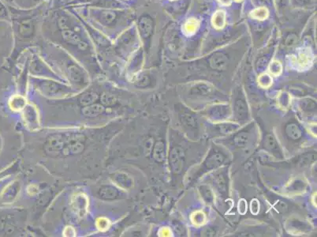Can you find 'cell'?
<instances>
[{"label": "cell", "mask_w": 317, "mask_h": 237, "mask_svg": "<svg viewBox=\"0 0 317 237\" xmlns=\"http://www.w3.org/2000/svg\"><path fill=\"white\" fill-rule=\"evenodd\" d=\"M91 25L100 30L112 41L126 29L135 23L136 14L131 8L127 9H107L96 6H84L79 11Z\"/></svg>", "instance_id": "cell-1"}, {"label": "cell", "mask_w": 317, "mask_h": 237, "mask_svg": "<svg viewBox=\"0 0 317 237\" xmlns=\"http://www.w3.org/2000/svg\"><path fill=\"white\" fill-rule=\"evenodd\" d=\"M39 54L41 56H46L51 59L52 61L58 63L63 71L65 72V76L70 82L74 85H85L87 82L88 76L85 70L79 65L73 57L69 55L66 51L54 43L47 41L41 36L39 39L37 45Z\"/></svg>", "instance_id": "cell-2"}, {"label": "cell", "mask_w": 317, "mask_h": 237, "mask_svg": "<svg viewBox=\"0 0 317 237\" xmlns=\"http://www.w3.org/2000/svg\"><path fill=\"white\" fill-rule=\"evenodd\" d=\"M141 45L136 25L133 23L113 41V51L122 57L133 54Z\"/></svg>", "instance_id": "cell-3"}, {"label": "cell", "mask_w": 317, "mask_h": 237, "mask_svg": "<svg viewBox=\"0 0 317 237\" xmlns=\"http://www.w3.org/2000/svg\"><path fill=\"white\" fill-rule=\"evenodd\" d=\"M136 30L144 52H148L152 45V38L156 32L155 18L148 13H143L135 21Z\"/></svg>", "instance_id": "cell-4"}, {"label": "cell", "mask_w": 317, "mask_h": 237, "mask_svg": "<svg viewBox=\"0 0 317 237\" xmlns=\"http://www.w3.org/2000/svg\"><path fill=\"white\" fill-rule=\"evenodd\" d=\"M225 29V28H224ZM220 29L221 31L219 33H216L215 36L210 35L209 37L207 38L204 45L208 46V48L213 49L214 48H219L223 45H228L229 43L235 41V39H238L240 37L242 29L239 27L229 28V29Z\"/></svg>", "instance_id": "cell-5"}, {"label": "cell", "mask_w": 317, "mask_h": 237, "mask_svg": "<svg viewBox=\"0 0 317 237\" xmlns=\"http://www.w3.org/2000/svg\"><path fill=\"white\" fill-rule=\"evenodd\" d=\"M233 113L235 120L241 124H244L249 118L248 104L246 102V97L242 90L238 91V94L235 97V104Z\"/></svg>", "instance_id": "cell-6"}, {"label": "cell", "mask_w": 317, "mask_h": 237, "mask_svg": "<svg viewBox=\"0 0 317 237\" xmlns=\"http://www.w3.org/2000/svg\"><path fill=\"white\" fill-rule=\"evenodd\" d=\"M207 63L211 70L217 71V72H223L227 69V66L230 63V57L224 51H215L213 53L210 55L207 60Z\"/></svg>", "instance_id": "cell-7"}, {"label": "cell", "mask_w": 317, "mask_h": 237, "mask_svg": "<svg viewBox=\"0 0 317 237\" xmlns=\"http://www.w3.org/2000/svg\"><path fill=\"white\" fill-rule=\"evenodd\" d=\"M207 115L213 121H224L231 115V108L227 104L215 105L208 109Z\"/></svg>", "instance_id": "cell-8"}, {"label": "cell", "mask_w": 317, "mask_h": 237, "mask_svg": "<svg viewBox=\"0 0 317 237\" xmlns=\"http://www.w3.org/2000/svg\"><path fill=\"white\" fill-rule=\"evenodd\" d=\"M170 162L175 173L179 174L182 172L184 165V153L180 147H175L171 151Z\"/></svg>", "instance_id": "cell-9"}, {"label": "cell", "mask_w": 317, "mask_h": 237, "mask_svg": "<svg viewBox=\"0 0 317 237\" xmlns=\"http://www.w3.org/2000/svg\"><path fill=\"white\" fill-rule=\"evenodd\" d=\"M37 85L39 89H41L44 93L47 94H55L61 91L65 90V87L57 81H51V80H41L37 81Z\"/></svg>", "instance_id": "cell-10"}, {"label": "cell", "mask_w": 317, "mask_h": 237, "mask_svg": "<svg viewBox=\"0 0 317 237\" xmlns=\"http://www.w3.org/2000/svg\"><path fill=\"white\" fill-rule=\"evenodd\" d=\"M66 139L62 135H53L47 142L46 151L49 154H56L63 151Z\"/></svg>", "instance_id": "cell-11"}, {"label": "cell", "mask_w": 317, "mask_h": 237, "mask_svg": "<svg viewBox=\"0 0 317 237\" xmlns=\"http://www.w3.org/2000/svg\"><path fill=\"white\" fill-rule=\"evenodd\" d=\"M225 160L226 157L223 155V153H220V151H211L203 164L206 170H211L221 166Z\"/></svg>", "instance_id": "cell-12"}, {"label": "cell", "mask_w": 317, "mask_h": 237, "mask_svg": "<svg viewBox=\"0 0 317 237\" xmlns=\"http://www.w3.org/2000/svg\"><path fill=\"white\" fill-rule=\"evenodd\" d=\"M294 57L296 60L297 64L302 68L309 67L314 60V55L309 47H304V48H300L297 52L296 56Z\"/></svg>", "instance_id": "cell-13"}, {"label": "cell", "mask_w": 317, "mask_h": 237, "mask_svg": "<svg viewBox=\"0 0 317 237\" xmlns=\"http://www.w3.org/2000/svg\"><path fill=\"white\" fill-rule=\"evenodd\" d=\"M214 88L206 82H196L190 88V95L196 97L208 96L212 94Z\"/></svg>", "instance_id": "cell-14"}, {"label": "cell", "mask_w": 317, "mask_h": 237, "mask_svg": "<svg viewBox=\"0 0 317 237\" xmlns=\"http://www.w3.org/2000/svg\"><path fill=\"white\" fill-rule=\"evenodd\" d=\"M214 184L220 195L226 196L228 191V177L225 171L218 172L214 176Z\"/></svg>", "instance_id": "cell-15"}, {"label": "cell", "mask_w": 317, "mask_h": 237, "mask_svg": "<svg viewBox=\"0 0 317 237\" xmlns=\"http://www.w3.org/2000/svg\"><path fill=\"white\" fill-rule=\"evenodd\" d=\"M269 45L267 48V51L263 52V54L256 62V69L258 72H263L271 61V56L274 53V45H275V42L271 43Z\"/></svg>", "instance_id": "cell-16"}, {"label": "cell", "mask_w": 317, "mask_h": 237, "mask_svg": "<svg viewBox=\"0 0 317 237\" xmlns=\"http://www.w3.org/2000/svg\"><path fill=\"white\" fill-rule=\"evenodd\" d=\"M227 13L225 10H218L211 17V25L216 30L224 29L227 25Z\"/></svg>", "instance_id": "cell-17"}, {"label": "cell", "mask_w": 317, "mask_h": 237, "mask_svg": "<svg viewBox=\"0 0 317 237\" xmlns=\"http://www.w3.org/2000/svg\"><path fill=\"white\" fill-rule=\"evenodd\" d=\"M285 132L287 137L293 141H298L303 136V131L300 126L296 123H290L285 127Z\"/></svg>", "instance_id": "cell-18"}, {"label": "cell", "mask_w": 317, "mask_h": 237, "mask_svg": "<svg viewBox=\"0 0 317 237\" xmlns=\"http://www.w3.org/2000/svg\"><path fill=\"white\" fill-rule=\"evenodd\" d=\"M264 147L267 151L272 153L273 155L278 157H282V151L279 148V144L277 143L276 139L272 134H268L266 135L265 139H264Z\"/></svg>", "instance_id": "cell-19"}, {"label": "cell", "mask_w": 317, "mask_h": 237, "mask_svg": "<svg viewBox=\"0 0 317 237\" xmlns=\"http://www.w3.org/2000/svg\"><path fill=\"white\" fill-rule=\"evenodd\" d=\"M199 27H200V21L195 17H190L183 24V31L186 35L192 36L196 33Z\"/></svg>", "instance_id": "cell-20"}, {"label": "cell", "mask_w": 317, "mask_h": 237, "mask_svg": "<svg viewBox=\"0 0 317 237\" xmlns=\"http://www.w3.org/2000/svg\"><path fill=\"white\" fill-rule=\"evenodd\" d=\"M180 120L183 125L190 131L196 129L197 127L196 117L190 112H183L180 114Z\"/></svg>", "instance_id": "cell-21"}, {"label": "cell", "mask_w": 317, "mask_h": 237, "mask_svg": "<svg viewBox=\"0 0 317 237\" xmlns=\"http://www.w3.org/2000/svg\"><path fill=\"white\" fill-rule=\"evenodd\" d=\"M290 5L295 9L312 10L317 6V0H290Z\"/></svg>", "instance_id": "cell-22"}, {"label": "cell", "mask_w": 317, "mask_h": 237, "mask_svg": "<svg viewBox=\"0 0 317 237\" xmlns=\"http://www.w3.org/2000/svg\"><path fill=\"white\" fill-rule=\"evenodd\" d=\"M251 19L255 21H263L269 17V10L264 6H256L250 12Z\"/></svg>", "instance_id": "cell-23"}, {"label": "cell", "mask_w": 317, "mask_h": 237, "mask_svg": "<svg viewBox=\"0 0 317 237\" xmlns=\"http://www.w3.org/2000/svg\"><path fill=\"white\" fill-rule=\"evenodd\" d=\"M17 6L22 10H30L41 6L46 2L47 0H14Z\"/></svg>", "instance_id": "cell-24"}, {"label": "cell", "mask_w": 317, "mask_h": 237, "mask_svg": "<svg viewBox=\"0 0 317 237\" xmlns=\"http://www.w3.org/2000/svg\"><path fill=\"white\" fill-rule=\"evenodd\" d=\"M153 158L156 162L162 163L165 160L166 158V147L165 145L162 142L156 143L153 151Z\"/></svg>", "instance_id": "cell-25"}, {"label": "cell", "mask_w": 317, "mask_h": 237, "mask_svg": "<svg viewBox=\"0 0 317 237\" xmlns=\"http://www.w3.org/2000/svg\"><path fill=\"white\" fill-rule=\"evenodd\" d=\"M250 141V134L247 131H241L234 137V144L237 147H245Z\"/></svg>", "instance_id": "cell-26"}, {"label": "cell", "mask_w": 317, "mask_h": 237, "mask_svg": "<svg viewBox=\"0 0 317 237\" xmlns=\"http://www.w3.org/2000/svg\"><path fill=\"white\" fill-rule=\"evenodd\" d=\"M103 107L98 104H91L83 109V114L87 117H94L100 115L103 112Z\"/></svg>", "instance_id": "cell-27"}, {"label": "cell", "mask_w": 317, "mask_h": 237, "mask_svg": "<svg viewBox=\"0 0 317 237\" xmlns=\"http://www.w3.org/2000/svg\"><path fill=\"white\" fill-rule=\"evenodd\" d=\"M100 196L105 199H116L118 196L117 190L115 189L114 187H110V186H105L100 189Z\"/></svg>", "instance_id": "cell-28"}, {"label": "cell", "mask_w": 317, "mask_h": 237, "mask_svg": "<svg viewBox=\"0 0 317 237\" xmlns=\"http://www.w3.org/2000/svg\"><path fill=\"white\" fill-rule=\"evenodd\" d=\"M239 128V124H232V123H224L218 126V133L221 135H227L236 131Z\"/></svg>", "instance_id": "cell-29"}, {"label": "cell", "mask_w": 317, "mask_h": 237, "mask_svg": "<svg viewBox=\"0 0 317 237\" xmlns=\"http://www.w3.org/2000/svg\"><path fill=\"white\" fill-rule=\"evenodd\" d=\"M301 108L304 112H313L317 110V103L311 99H304L301 102Z\"/></svg>", "instance_id": "cell-30"}, {"label": "cell", "mask_w": 317, "mask_h": 237, "mask_svg": "<svg viewBox=\"0 0 317 237\" xmlns=\"http://www.w3.org/2000/svg\"><path fill=\"white\" fill-rule=\"evenodd\" d=\"M200 191L203 199H204L206 203H209V204L213 203L214 199H214L213 192L210 189L209 187L205 185L201 186L200 187Z\"/></svg>", "instance_id": "cell-31"}, {"label": "cell", "mask_w": 317, "mask_h": 237, "mask_svg": "<svg viewBox=\"0 0 317 237\" xmlns=\"http://www.w3.org/2000/svg\"><path fill=\"white\" fill-rule=\"evenodd\" d=\"M97 95L93 92H87L81 97V102L83 105H91L97 100Z\"/></svg>", "instance_id": "cell-32"}, {"label": "cell", "mask_w": 317, "mask_h": 237, "mask_svg": "<svg viewBox=\"0 0 317 237\" xmlns=\"http://www.w3.org/2000/svg\"><path fill=\"white\" fill-rule=\"evenodd\" d=\"M269 64V72L271 76H279L283 72V66L278 60H273Z\"/></svg>", "instance_id": "cell-33"}, {"label": "cell", "mask_w": 317, "mask_h": 237, "mask_svg": "<svg viewBox=\"0 0 317 237\" xmlns=\"http://www.w3.org/2000/svg\"><path fill=\"white\" fill-rule=\"evenodd\" d=\"M258 83L263 88H268L272 84V78L268 74H262L258 79Z\"/></svg>", "instance_id": "cell-34"}, {"label": "cell", "mask_w": 317, "mask_h": 237, "mask_svg": "<svg viewBox=\"0 0 317 237\" xmlns=\"http://www.w3.org/2000/svg\"><path fill=\"white\" fill-rule=\"evenodd\" d=\"M290 5V0H274V6L279 14H283Z\"/></svg>", "instance_id": "cell-35"}, {"label": "cell", "mask_w": 317, "mask_h": 237, "mask_svg": "<svg viewBox=\"0 0 317 237\" xmlns=\"http://www.w3.org/2000/svg\"><path fill=\"white\" fill-rule=\"evenodd\" d=\"M150 75L146 73V72L140 74L138 76H136V84L138 85V86H146L147 85L150 83Z\"/></svg>", "instance_id": "cell-36"}, {"label": "cell", "mask_w": 317, "mask_h": 237, "mask_svg": "<svg viewBox=\"0 0 317 237\" xmlns=\"http://www.w3.org/2000/svg\"><path fill=\"white\" fill-rule=\"evenodd\" d=\"M290 97L288 93L283 92L280 93L278 98V102L282 108H287L290 105Z\"/></svg>", "instance_id": "cell-37"}, {"label": "cell", "mask_w": 317, "mask_h": 237, "mask_svg": "<svg viewBox=\"0 0 317 237\" xmlns=\"http://www.w3.org/2000/svg\"><path fill=\"white\" fill-rule=\"evenodd\" d=\"M206 217L205 214L201 211H198V212L194 213L192 214V221L193 223L196 225H202L205 222Z\"/></svg>", "instance_id": "cell-38"}, {"label": "cell", "mask_w": 317, "mask_h": 237, "mask_svg": "<svg viewBox=\"0 0 317 237\" xmlns=\"http://www.w3.org/2000/svg\"><path fill=\"white\" fill-rule=\"evenodd\" d=\"M253 3L256 6H264L268 10L274 8V0H252Z\"/></svg>", "instance_id": "cell-39"}, {"label": "cell", "mask_w": 317, "mask_h": 237, "mask_svg": "<svg viewBox=\"0 0 317 237\" xmlns=\"http://www.w3.org/2000/svg\"><path fill=\"white\" fill-rule=\"evenodd\" d=\"M96 0H72L70 2H68L67 6H70L71 7H76V6H84L89 5L95 2Z\"/></svg>", "instance_id": "cell-40"}, {"label": "cell", "mask_w": 317, "mask_h": 237, "mask_svg": "<svg viewBox=\"0 0 317 237\" xmlns=\"http://www.w3.org/2000/svg\"><path fill=\"white\" fill-rule=\"evenodd\" d=\"M298 42V36L292 33L287 35L285 39V45L287 47H292L296 45Z\"/></svg>", "instance_id": "cell-41"}, {"label": "cell", "mask_w": 317, "mask_h": 237, "mask_svg": "<svg viewBox=\"0 0 317 237\" xmlns=\"http://www.w3.org/2000/svg\"><path fill=\"white\" fill-rule=\"evenodd\" d=\"M18 101V96H15L14 98H13V100H12V102H13V104H14V109H20V108H22V107L25 105V101L24 98L21 97L20 99L19 102H17Z\"/></svg>", "instance_id": "cell-42"}, {"label": "cell", "mask_w": 317, "mask_h": 237, "mask_svg": "<svg viewBox=\"0 0 317 237\" xmlns=\"http://www.w3.org/2000/svg\"><path fill=\"white\" fill-rule=\"evenodd\" d=\"M250 209H251V212L254 214H257L259 211V203L256 199H254L251 202V205H250Z\"/></svg>", "instance_id": "cell-43"}, {"label": "cell", "mask_w": 317, "mask_h": 237, "mask_svg": "<svg viewBox=\"0 0 317 237\" xmlns=\"http://www.w3.org/2000/svg\"><path fill=\"white\" fill-rule=\"evenodd\" d=\"M246 210H247V203L244 199L239 201V211L240 214H246Z\"/></svg>", "instance_id": "cell-44"}, {"label": "cell", "mask_w": 317, "mask_h": 237, "mask_svg": "<svg viewBox=\"0 0 317 237\" xmlns=\"http://www.w3.org/2000/svg\"><path fill=\"white\" fill-rule=\"evenodd\" d=\"M216 1L223 6H231L233 2V0H216Z\"/></svg>", "instance_id": "cell-45"}, {"label": "cell", "mask_w": 317, "mask_h": 237, "mask_svg": "<svg viewBox=\"0 0 317 237\" xmlns=\"http://www.w3.org/2000/svg\"><path fill=\"white\" fill-rule=\"evenodd\" d=\"M120 1H121V2H123V3L127 4V2H129V1H131V0H120Z\"/></svg>", "instance_id": "cell-46"}, {"label": "cell", "mask_w": 317, "mask_h": 237, "mask_svg": "<svg viewBox=\"0 0 317 237\" xmlns=\"http://www.w3.org/2000/svg\"><path fill=\"white\" fill-rule=\"evenodd\" d=\"M233 1H235V2H241L242 0H233Z\"/></svg>", "instance_id": "cell-47"}, {"label": "cell", "mask_w": 317, "mask_h": 237, "mask_svg": "<svg viewBox=\"0 0 317 237\" xmlns=\"http://www.w3.org/2000/svg\"><path fill=\"white\" fill-rule=\"evenodd\" d=\"M170 1H176V0H170Z\"/></svg>", "instance_id": "cell-48"}]
</instances>
